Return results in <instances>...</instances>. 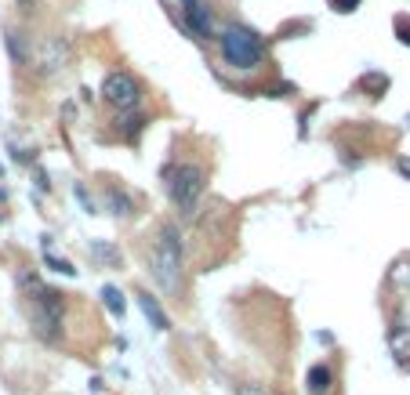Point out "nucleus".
Wrapping results in <instances>:
<instances>
[{
	"mask_svg": "<svg viewBox=\"0 0 410 395\" xmlns=\"http://www.w3.org/2000/svg\"><path fill=\"white\" fill-rule=\"evenodd\" d=\"M182 29L193 40H218L211 8L204 4V0H182Z\"/></svg>",
	"mask_w": 410,
	"mask_h": 395,
	"instance_id": "6",
	"label": "nucleus"
},
{
	"mask_svg": "<svg viewBox=\"0 0 410 395\" xmlns=\"http://www.w3.org/2000/svg\"><path fill=\"white\" fill-rule=\"evenodd\" d=\"M138 309H142V316L149 319V326H153V330H160V333H164V330H171L167 312L160 309V301H156L149 290H138Z\"/></svg>",
	"mask_w": 410,
	"mask_h": 395,
	"instance_id": "8",
	"label": "nucleus"
},
{
	"mask_svg": "<svg viewBox=\"0 0 410 395\" xmlns=\"http://www.w3.org/2000/svg\"><path fill=\"white\" fill-rule=\"evenodd\" d=\"M142 127H145V116H138V113H120L116 116V131H120V138H128V142H135L142 134Z\"/></svg>",
	"mask_w": 410,
	"mask_h": 395,
	"instance_id": "13",
	"label": "nucleus"
},
{
	"mask_svg": "<svg viewBox=\"0 0 410 395\" xmlns=\"http://www.w3.org/2000/svg\"><path fill=\"white\" fill-rule=\"evenodd\" d=\"M331 388H334L331 367H327V362H316V367L305 374V391H309V395H331Z\"/></svg>",
	"mask_w": 410,
	"mask_h": 395,
	"instance_id": "9",
	"label": "nucleus"
},
{
	"mask_svg": "<svg viewBox=\"0 0 410 395\" xmlns=\"http://www.w3.org/2000/svg\"><path fill=\"white\" fill-rule=\"evenodd\" d=\"M327 4H331L338 15H349V11H356V8H360V0H327Z\"/></svg>",
	"mask_w": 410,
	"mask_h": 395,
	"instance_id": "18",
	"label": "nucleus"
},
{
	"mask_svg": "<svg viewBox=\"0 0 410 395\" xmlns=\"http://www.w3.org/2000/svg\"><path fill=\"white\" fill-rule=\"evenodd\" d=\"M44 261H48V265H51V272H62V276H70V280H73V276H77V268H73V265H70V261H66V258H55V254H51V251H44Z\"/></svg>",
	"mask_w": 410,
	"mask_h": 395,
	"instance_id": "16",
	"label": "nucleus"
},
{
	"mask_svg": "<svg viewBox=\"0 0 410 395\" xmlns=\"http://www.w3.org/2000/svg\"><path fill=\"white\" fill-rule=\"evenodd\" d=\"M236 395H279V391H272V388H265V384H240Z\"/></svg>",
	"mask_w": 410,
	"mask_h": 395,
	"instance_id": "17",
	"label": "nucleus"
},
{
	"mask_svg": "<svg viewBox=\"0 0 410 395\" xmlns=\"http://www.w3.org/2000/svg\"><path fill=\"white\" fill-rule=\"evenodd\" d=\"M149 272L164 294L182 290V232L174 225L160 229V239H156V247L149 254Z\"/></svg>",
	"mask_w": 410,
	"mask_h": 395,
	"instance_id": "2",
	"label": "nucleus"
},
{
	"mask_svg": "<svg viewBox=\"0 0 410 395\" xmlns=\"http://www.w3.org/2000/svg\"><path fill=\"white\" fill-rule=\"evenodd\" d=\"M29 290V301H26V312H29V326H33V333L44 341V345H58L62 341V316H66V301H62V294L55 287H44L37 283L33 276H22Z\"/></svg>",
	"mask_w": 410,
	"mask_h": 395,
	"instance_id": "1",
	"label": "nucleus"
},
{
	"mask_svg": "<svg viewBox=\"0 0 410 395\" xmlns=\"http://www.w3.org/2000/svg\"><path fill=\"white\" fill-rule=\"evenodd\" d=\"M4 44H8V55H11L15 66H26L29 58H33V55H29V44H26V33H18V29H8Z\"/></svg>",
	"mask_w": 410,
	"mask_h": 395,
	"instance_id": "10",
	"label": "nucleus"
},
{
	"mask_svg": "<svg viewBox=\"0 0 410 395\" xmlns=\"http://www.w3.org/2000/svg\"><path fill=\"white\" fill-rule=\"evenodd\" d=\"M396 171H399L403 178H410V156H399V160H396Z\"/></svg>",
	"mask_w": 410,
	"mask_h": 395,
	"instance_id": "21",
	"label": "nucleus"
},
{
	"mask_svg": "<svg viewBox=\"0 0 410 395\" xmlns=\"http://www.w3.org/2000/svg\"><path fill=\"white\" fill-rule=\"evenodd\" d=\"M87 254H91L94 261H99L102 268H116V265H120V251L113 247V243H106V239H91Z\"/></svg>",
	"mask_w": 410,
	"mask_h": 395,
	"instance_id": "11",
	"label": "nucleus"
},
{
	"mask_svg": "<svg viewBox=\"0 0 410 395\" xmlns=\"http://www.w3.org/2000/svg\"><path fill=\"white\" fill-rule=\"evenodd\" d=\"M406 124H410V116H406Z\"/></svg>",
	"mask_w": 410,
	"mask_h": 395,
	"instance_id": "23",
	"label": "nucleus"
},
{
	"mask_svg": "<svg viewBox=\"0 0 410 395\" xmlns=\"http://www.w3.org/2000/svg\"><path fill=\"white\" fill-rule=\"evenodd\" d=\"M73 193H77V200H80V207L87 210V214H94V196H91V193H87L84 185H77Z\"/></svg>",
	"mask_w": 410,
	"mask_h": 395,
	"instance_id": "19",
	"label": "nucleus"
},
{
	"mask_svg": "<svg viewBox=\"0 0 410 395\" xmlns=\"http://www.w3.org/2000/svg\"><path fill=\"white\" fill-rule=\"evenodd\" d=\"M106 207L113 210L116 218H131V214H135V207H131V196L123 193V189H116V185H109V189H106Z\"/></svg>",
	"mask_w": 410,
	"mask_h": 395,
	"instance_id": "12",
	"label": "nucleus"
},
{
	"mask_svg": "<svg viewBox=\"0 0 410 395\" xmlns=\"http://www.w3.org/2000/svg\"><path fill=\"white\" fill-rule=\"evenodd\" d=\"M102 305H106L109 316L123 319V312H128V297L120 294V287H102Z\"/></svg>",
	"mask_w": 410,
	"mask_h": 395,
	"instance_id": "14",
	"label": "nucleus"
},
{
	"mask_svg": "<svg viewBox=\"0 0 410 395\" xmlns=\"http://www.w3.org/2000/svg\"><path fill=\"white\" fill-rule=\"evenodd\" d=\"M204 189H207V174L196 164H182L167 178V196H171L174 210H178V214H185V218L196 214V207L204 200Z\"/></svg>",
	"mask_w": 410,
	"mask_h": 395,
	"instance_id": "4",
	"label": "nucleus"
},
{
	"mask_svg": "<svg viewBox=\"0 0 410 395\" xmlns=\"http://www.w3.org/2000/svg\"><path fill=\"white\" fill-rule=\"evenodd\" d=\"M396 37L410 47V18H396Z\"/></svg>",
	"mask_w": 410,
	"mask_h": 395,
	"instance_id": "20",
	"label": "nucleus"
},
{
	"mask_svg": "<svg viewBox=\"0 0 410 395\" xmlns=\"http://www.w3.org/2000/svg\"><path fill=\"white\" fill-rule=\"evenodd\" d=\"M18 4H22V8H33V4H37V0H18Z\"/></svg>",
	"mask_w": 410,
	"mask_h": 395,
	"instance_id": "22",
	"label": "nucleus"
},
{
	"mask_svg": "<svg viewBox=\"0 0 410 395\" xmlns=\"http://www.w3.org/2000/svg\"><path fill=\"white\" fill-rule=\"evenodd\" d=\"M102 98L116 109V113H135L138 102H142V84L128 73V69H116L106 76L102 84Z\"/></svg>",
	"mask_w": 410,
	"mask_h": 395,
	"instance_id": "5",
	"label": "nucleus"
},
{
	"mask_svg": "<svg viewBox=\"0 0 410 395\" xmlns=\"http://www.w3.org/2000/svg\"><path fill=\"white\" fill-rule=\"evenodd\" d=\"M360 87H363V91H370V98H382L385 91H389V76H385V73H374V69H370V73H363Z\"/></svg>",
	"mask_w": 410,
	"mask_h": 395,
	"instance_id": "15",
	"label": "nucleus"
},
{
	"mask_svg": "<svg viewBox=\"0 0 410 395\" xmlns=\"http://www.w3.org/2000/svg\"><path fill=\"white\" fill-rule=\"evenodd\" d=\"M66 62H70V44L62 37H51L40 51V73H58L66 69Z\"/></svg>",
	"mask_w": 410,
	"mask_h": 395,
	"instance_id": "7",
	"label": "nucleus"
},
{
	"mask_svg": "<svg viewBox=\"0 0 410 395\" xmlns=\"http://www.w3.org/2000/svg\"><path fill=\"white\" fill-rule=\"evenodd\" d=\"M218 51H222V62L233 69H255L265 55V40L247 25H229L218 33Z\"/></svg>",
	"mask_w": 410,
	"mask_h": 395,
	"instance_id": "3",
	"label": "nucleus"
}]
</instances>
